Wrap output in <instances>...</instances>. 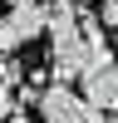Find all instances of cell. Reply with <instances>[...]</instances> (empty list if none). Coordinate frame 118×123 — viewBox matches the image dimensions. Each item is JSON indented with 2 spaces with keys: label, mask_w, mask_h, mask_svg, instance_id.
<instances>
[{
  "label": "cell",
  "mask_w": 118,
  "mask_h": 123,
  "mask_svg": "<svg viewBox=\"0 0 118 123\" xmlns=\"http://www.w3.org/2000/svg\"><path fill=\"white\" fill-rule=\"evenodd\" d=\"M35 108H39V123H103V113H98L84 94H74L69 84L39 89V104Z\"/></svg>",
  "instance_id": "obj_1"
},
{
  "label": "cell",
  "mask_w": 118,
  "mask_h": 123,
  "mask_svg": "<svg viewBox=\"0 0 118 123\" xmlns=\"http://www.w3.org/2000/svg\"><path fill=\"white\" fill-rule=\"evenodd\" d=\"M44 35V5H20L10 15H0V54H15V49L35 44Z\"/></svg>",
  "instance_id": "obj_2"
},
{
  "label": "cell",
  "mask_w": 118,
  "mask_h": 123,
  "mask_svg": "<svg viewBox=\"0 0 118 123\" xmlns=\"http://www.w3.org/2000/svg\"><path fill=\"white\" fill-rule=\"evenodd\" d=\"M84 98L98 108V113H118V59L84 74Z\"/></svg>",
  "instance_id": "obj_3"
},
{
  "label": "cell",
  "mask_w": 118,
  "mask_h": 123,
  "mask_svg": "<svg viewBox=\"0 0 118 123\" xmlns=\"http://www.w3.org/2000/svg\"><path fill=\"white\" fill-rule=\"evenodd\" d=\"M20 79H25L20 59L15 54H0V89H20Z\"/></svg>",
  "instance_id": "obj_4"
},
{
  "label": "cell",
  "mask_w": 118,
  "mask_h": 123,
  "mask_svg": "<svg viewBox=\"0 0 118 123\" xmlns=\"http://www.w3.org/2000/svg\"><path fill=\"white\" fill-rule=\"evenodd\" d=\"M98 20H103V30L118 35V0H103V5H98Z\"/></svg>",
  "instance_id": "obj_5"
},
{
  "label": "cell",
  "mask_w": 118,
  "mask_h": 123,
  "mask_svg": "<svg viewBox=\"0 0 118 123\" xmlns=\"http://www.w3.org/2000/svg\"><path fill=\"white\" fill-rule=\"evenodd\" d=\"M5 123H39V118H30V113H15V118H5Z\"/></svg>",
  "instance_id": "obj_6"
},
{
  "label": "cell",
  "mask_w": 118,
  "mask_h": 123,
  "mask_svg": "<svg viewBox=\"0 0 118 123\" xmlns=\"http://www.w3.org/2000/svg\"><path fill=\"white\" fill-rule=\"evenodd\" d=\"M74 5H94V0H74ZM98 5H103V0H98Z\"/></svg>",
  "instance_id": "obj_7"
},
{
  "label": "cell",
  "mask_w": 118,
  "mask_h": 123,
  "mask_svg": "<svg viewBox=\"0 0 118 123\" xmlns=\"http://www.w3.org/2000/svg\"><path fill=\"white\" fill-rule=\"evenodd\" d=\"M103 123H118V118H103Z\"/></svg>",
  "instance_id": "obj_8"
}]
</instances>
